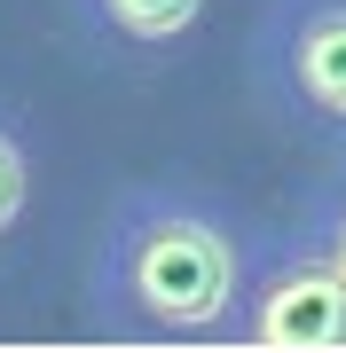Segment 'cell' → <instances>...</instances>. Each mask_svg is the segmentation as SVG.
<instances>
[{
    "instance_id": "obj_1",
    "label": "cell",
    "mask_w": 346,
    "mask_h": 353,
    "mask_svg": "<svg viewBox=\"0 0 346 353\" xmlns=\"http://www.w3.org/2000/svg\"><path fill=\"white\" fill-rule=\"evenodd\" d=\"M252 243L197 189H126L95 252L87 306L103 330L142 338H220L244 314Z\"/></svg>"
},
{
    "instance_id": "obj_2",
    "label": "cell",
    "mask_w": 346,
    "mask_h": 353,
    "mask_svg": "<svg viewBox=\"0 0 346 353\" xmlns=\"http://www.w3.org/2000/svg\"><path fill=\"white\" fill-rule=\"evenodd\" d=\"M236 338L276 353H346V267L315 228L283 243H252Z\"/></svg>"
},
{
    "instance_id": "obj_3",
    "label": "cell",
    "mask_w": 346,
    "mask_h": 353,
    "mask_svg": "<svg viewBox=\"0 0 346 353\" xmlns=\"http://www.w3.org/2000/svg\"><path fill=\"white\" fill-rule=\"evenodd\" d=\"M252 71L291 118L346 134V0H276L252 32Z\"/></svg>"
},
{
    "instance_id": "obj_4",
    "label": "cell",
    "mask_w": 346,
    "mask_h": 353,
    "mask_svg": "<svg viewBox=\"0 0 346 353\" xmlns=\"http://www.w3.org/2000/svg\"><path fill=\"white\" fill-rule=\"evenodd\" d=\"M87 32L118 39V48H173L181 32L205 16V0H71Z\"/></svg>"
},
{
    "instance_id": "obj_5",
    "label": "cell",
    "mask_w": 346,
    "mask_h": 353,
    "mask_svg": "<svg viewBox=\"0 0 346 353\" xmlns=\"http://www.w3.org/2000/svg\"><path fill=\"white\" fill-rule=\"evenodd\" d=\"M32 212V134H24V118L0 102V243L24 228Z\"/></svg>"
},
{
    "instance_id": "obj_6",
    "label": "cell",
    "mask_w": 346,
    "mask_h": 353,
    "mask_svg": "<svg viewBox=\"0 0 346 353\" xmlns=\"http://www.w3.org/2000/svg\"><path fill=\"white\" fill-rule=\"evenodd\" d=\"M315 236L331 243V259L346 267V189H331V196H323V212H315Z\"/></svg>"
}]
</instances>
